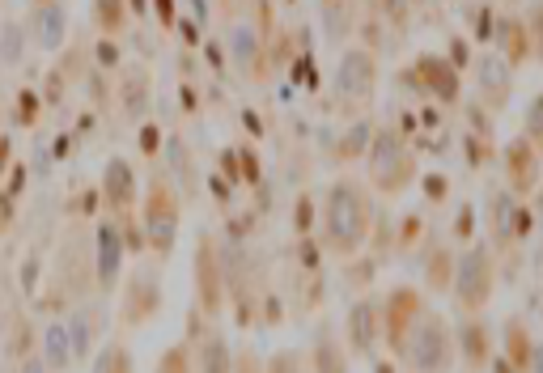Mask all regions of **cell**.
<instances>
[{
  "label": "cell",
  "mask_w": 543,
  "mask_h": 373,
  "mask_svg": "<svg viewBox=\"0 0 543 373\" xmlns=\"http://www.w3.org/2000/svg\"><path fill=\"white\" fill-rule=\"evenodd\" d=\"M319 242L335 259H352L357 250L374 234V200L357 179H335L319 200V217H314Z\"/></svg>",
  "instance_id": "1"
},
{
  "label": "cell",
  "mask_w": 543,
  "mask_h": 373,
  "mask_svg": "<svg viewBox=\"0 0 543 373\" xmlns=\"http://www.w3.org/2000/svg\"><path fill=\"white\" fill-rule=\"evenodd\" d=\"M365 174H370V187L378 195H404L412 182H417V153L404 140L399 127H374L370 132V145H365Z\"/></svg>",
  "instance_id": "2"
},
{
  "label": "cell",
  "mask_w": 543,
  "mask_h": 373,
  "mask_svg": "<svg viewBox=\"0 0 543 373\" xmlns=\"http://www.w3.org/2000/svg\"><path fill=\"white\" fill-rule=\"evenodd\" d=\"M497 293V255L488 242H472L454 255V276H450V297L459 314H484V305Z\"/></svg>",
  "instance_id": "3"
},
{
  "label": "cell",
  "mask_w": 543,
  "mask_h": 373,
  "mask_svg": "<svg viewBox=\"0 0 543 373\" xmlns=\"http://www.w3.org/2000/svg\"><path fill=\"white\" fill-rule=\"evenodd\" d=\"M404 360L412 373H454L459 348H454V322L442 310H425L404 344Z\"/></svg>",
  "instance_id": "4"
},
{
  "label": "cell",
  "mask_w": 543,
  "mask_h": 373,
  "mask_svg": "<svg viewBox=\"0 0 543 373\" xmlns=\"http://www.w3.org/2000/svg\"><path fill=\"white\" fill-rule=\"evenodd\" d=\"M179 221H183V195L174 179L154 174L145 187V208H140V229H145V247L157 259H170V250L179 242Z\"/></svg>",
  "instance_id": "5"
},
{
  "label": "cell",
  "mask_w": 543,
  "mask_h": 373,
  "mask_svg": "<svg viewBox=\"0 0 543 373\" xmlns=\"http://www.w3.org/2000/svg\"><path fill=\"white\" fill-rule=\"evenodd\" d=\"M47 289H56V293L39 302L42 310H64L69 302H81L85 293L94 289V259H89V247H85L81 229H69V234H64Z\"/></svg>",
  "instance_id": "6"
},
{
  "label": "cell",
  "mask_w": 543,
  "mask_h": 373,
  "mask_svg": "<svg viewBox=\"0 0 543 373\" xmlns=\"http://www.w3.org/2000/svg\"><path fill=\"white\" fill-rule=\"evenodd\" d=\"M399 85L429 94L437 107H459L463 102V72L450 56H429V51L417 56L407 69H399Z\"/></svg>",
  "instance_id": "7"
},
{
  "label": "cell",
  "mask_w": 543,
  "mask_h": 373,
  "mask_svg": "<svg viewBox=\"0 0 543 373\" xmlns=\"http://www.w3.org/2000/svg\"><path fill=\"white\" fill-rule=\"evenodd\" d=\"M332 94L340 102H349V107H365V102H374L378 94V56L370 47H357L349 42L340 60H335V72H332Z\"/></svg>",
  "instance_id": "8"
},
{
  "label": "cell",
  "mask_w": 543,
  "mask_h": 373,
  "mask_svg": "<svg viewBox=\"0 0 543 373\" xmlns=\"http://www.w3.org/2000/svg\"><path fill=\"white\" fill-rule=\"evenodd\" d=\"M429 310L425 293L412 289V284H395V289L382 297V348L390 357H404V344L412 327L420 322V314Z\"/></svg>",
  "instance_id": "9"
},
{
  "label": "cell",
  "mask_w": 543,
  "mask_h": 373,
  "mask_svg": "<svg viewBox=\"0 0 543 373\" xmlns=\"http://www.w3.org/2000/svg\"><path fill=\"white\" fill-rule=\"evenodd\" d=\"M195 305L204 318H221L225 310V263H221V242L212 234H200L195 242Z\"/></svg>",
  "instance_id": "10"
},
{
  "label": "cell",
  "mask_w": 543,
  "mask_h": 373,
  "mask_svg": "<svg viewBox=\"0 0 543 373\" xmlns=\"http://www.w3.org/2000/svg\"><path fill=\"white\" fill-rule=\"evenodd\" d=\"M484 217H488V247L492 255H505L514 247L522 234H530V208L518 200L514 191H492L484 204Z\"/></svg>",
  "instance_id": "11"
},
{
  "label": "cell",
  "mask_w": 543,
  "mask_h": 373,
  "mask_svg": "<svg viewBox=\"0 0 543 373\" xmlns=\"http://www.w3.org/2000/svg\"><path fill=\"white\" fill-rule=\"evenodd\" d=\"M344 348H349V357H370L382 348V297L374 293H365L357 302L349 305V314H344Z\"/></svg>",
  "instance_id": "12"
},
{
  "label": "cell",
  "mask_w": 543,
  "mask_h": 373,
  "mask_svg": "<svg viewBox=\"0 0 543 373\" xmlns=\"http://www.w3.org/2000/svg\"><path fill=\"white\" fill-rule=\"evenodd\" d=\"M514 72L497 51H484L475 60V102L484 107L488 115H501L514 98Z\"/></svg>",
  "instance_id": "13"
},
{
  "label": "cell",
  "mask_w": 543,
  "mask_h": 373,
  "mask_svg": "<svg viewBox=\"0 0 543 373\" xmlns=\"http://www.w3.org/2000/svg\"><path fill=\"white\" fill-rule=\"evenodd\" d=\"M124 234H119V221L107 217V221H98L94 229V289L98 293H111L119 284V272H124Z\"/></svg>",
  "instance_id": "14"
},
{
  "label": "cell",
  "mask_w": 543,
  "mask_h": 373,
  "mask_svg": "<svg viewBox=\"0 0 543 373\" xmlns=\"http://www.w3.org/2000/svg\"><path fill=\"white\" fill-rule=\"evenodd\" d=\"M229 64L238 69V77L247 81H267V39L255 30V22H238L229 26Z\"/></svg>",
  "instance_id": "15"
},
{
  "label": "cell",
  "mask_w": 543,
  "mask_h": 373,
  "mask_svg": "<svg viewBox=\"0 0 543 373\" xmlns=\"http://www.w3.org/2000/svg\"><path fill=\"white\" fill-rule=\"evenodd\" d=\"M157 310H162V284H157V276L132 272L124 284V297H119V318H124V327H145Z\"/></svg>",
  "instance_id": "16"
},
{
  "label": "cell",
  "mask_w": 543,
  "mask_h": 373,
  "mask_svg": "<svg viewBox=\"0 0 543 373\" xmlns=\"http://www.w3.org/2000/svg\"><path fill=\"white\" fill-rule=\"evenodd\" d=\"M454 348H459V360L472 373L488 369L497 360V344H492V327H488L480 314H463V322L454 327Z\"/></svg>",
  "instance_id": "17"
},
{
  "label": "cell",
  "mask_w": 543,
  "mask_h": 373,
  "mask_svg": "<svg viewBox=\"0 0 543 373\" xmlns=\"http://www.w3.org/2000/svg\"><path fill=\"white\" fill-rule=\"evenodd\" d=\"M501 166H505V191H514L518 200L522 195H530L535 187H539V174H543V157L535 149H530L527 140L518 136V140H510L501 149Z\"/></svg>",
  "instance_id": "18"
},
{
  "label": "cell",
  "mask_w": 543,
  "mask_h": 373,
  "mask_svg": "<svg viewBox=\"0 0 543 373\" xmlns=\"http://www.w3.org/2000/svg\"><path fill=\"white\" fill-rule=\"evenodd\" d=\"M98 200L107 204V212H111L115 221L136 208V170L127 166L124 157H111V162H107V170H102V187H98Z\"/></svg>",
  "instance_id": "19"
},
{
  "label": "cell",
  "mask_w": 543,
  "mask_h": 373,
  "mask_svg": "<svg viewBox=\"0 0 543 373\" xmlns=\"http://www.w3.org/2000/svg\"><path fill=\"white\" fill-rule=\"evenodd\" d=\"M115 102H119L124 119H132V124H140V119L149 115V102H154V77H149L145 64H124V69H119Z\"/></svg>",
  "instance_id": "20"
},
{
  "label": "cell",
  "mask_w": 543,
  "mask_h": 373,
  "mask_svg": "<svg viewBox=\"0 0 543 373\" xmlns=\"http://www.w3.org/2000/svg\"><path fill=\"white\" fill-rule=\"evenodd\" d=\"M30 34L42 51H60L69 39V14L60 0H34L30 5Z\"/></svg>",
  "instance_id": "21"
},
{
  "label": "cell",
  "mask_w": 543,
  "mask_h": 373,
  "mask_svg": "<svg viewBox=\"0 0 543 373\" xmlns=\"http://www.w3.org/2000/svg\"><path fill=\"white\" fill-rule=\"evenodd\" d=\"M319 26L327 42H349L361 26V5L357 0H319Z\"/></svg>",
  "instance_id": "22"
},
{
  "label": "cell",
  "mask_w": 543,
  "mask_h": 373,
  "mask_svg": "<svg viewBox=\"0 0 543 373\" xmlns=\"http://www.w3.org/2000/svg\"><path fill=\"white\" fill-rule=\"evenodd\" d=\"M306 373H349V348L335 331L323 327L306 352Z\"/></svg>",
  "instance_id": "23"
},
{
  "label": "cell",
  "mask_w": 543,
  "mask_h": 373,
  "mask_svg": "<svg viewBox=\"0 0 543 373\" xmlns=\"http://www.w3.org/2000/svg\"><path fill=\"white\" fill-rule=\"evenodd\" d=\"M195 373H234V352L225 344L221 331H204L192 340Z\"/></svg>",
  "instance_id": "24"
},
{
  "label": "cell",
  "mask_w": 543,
  "mask_h": 373,
  "mask_svg": "<svg viewBox=\"0 0 543 373\" xmlns=\"http://www.w3.org/2000/svg\"><path fill=\"white\" fill-rule=\"evenodd\" d=\"M505 357L497 360V373H527L530 365V348H535V335L527 331L522 318H505Z\"/></svg>",
  "instance_id": "25"
},
{
  "label": "cell",
  "mask_w": 543,
  "mask_h": 373,
  "mask_svg": "<svg viewBox=\"0 0 543 373\" xmlns=\"http://www.w3.org/2000/svg\"><path fill=\"white\" fill-rule=\"evenodd\" d=\"M492 34H497V56H501L510 69H518V64L530 60V42H527V30H522V17H497Z\"/></svg>",
  "instance_id": "26"
},
{
  "label": "cell",
  "mask_w": 543,
  "mask_h": 373,
  "mask_svg": "<svg viewBox=\"0 0 543 373\" xmlns=\"http://www.w3.org/2000/svg\"><path fill=\"white\" fill-rule=\"evenodd\" d=\"M64 327H69L72 360L94 357V335L102 331V310H98V305H81V310H77V314H72Z\"/></svg>",
  "instance_id": "27"
},
{
  "label": "cell",
  "mask_w": 543,
  "mask_h": 373,
  "mask_svg": "<svg viewBox=\"0 0 543 373\" xmlns=\"http://www.w3.org/2000/svg\"><path fill=\"white\" fill-rule=\"evenodd\" d=\"M42 365L51 373H69L77 360H72V344H69V327L64 322H47L42 327Z\"/></svg>",
  "instance_id": "28"
},
{
  "label": "cell",
  "mask_w": 543,
  "mask_h": 373,
  "mask_svg": "<svg viewBox=\"0 0 543 373\" xmlns=\"http://www.w3.org/2000/svg\"><path fill=\"white\" fill-rule=\"evenodd\" d=\"M450 276H454V250L437 242V247H429V255H425V289L450 293Z\"/></svg>",
  "instance_id": "29"
},
{
  "label": "cell",
  "mask_w": 543,
  "mask_h": 373,
  "mask_svg": "<svg viewBox=\"0 0 543 373\" xmlns=\"http://www.w3.org/2000/svg\"><path fill=\"white\" fill-rule=\"evenodd\" d=\"M166 157H170V170H174L170 179H179V187H183V191H187V195H195V187H200V179H195L192 149H187V145H183L179 136H170V140H166Z\"/></svg>",
  "instance_id": "30"
},
{
  "label": "cell",
  "mask_w": 543,
  "mask_h": 373,
  "mask_svg": "<svg viewBox=\"0 0 543 373\" xmlns=\"http://www.w3.org/2000/svg\"><path fill=\"white\" fill-rule=\"evenodd\" d=\"M370 132H374V124L370 119H357V124L344 132V136L335 140V162H357V157H365V145H370Z\"/></svg>",
  "instance_id": "31"
},
{
  "label": "cell",
  "mask_w": 543,
  "mask_h": 373,
  "mask_svg": "<svg viewBox=\"0 0 543 373\" xmlns=\"http://www.w3.org/2000/svg\"><path fill=\"white\" fill-rule=\"evenodd\" d=\"M94 26L115 39L127 30V0H94Z\"/></svg>",
  "instance_id": "32"
},
{
  "label": "cell",
  "mask_w": 543,
  "mask_h": 373,
  "mask_svg": "<svg viewBox=\"0 0 543 373\" xmlns=\"http://www.w3.org/2000/svg\"><path fill=\"white\" fill-rule=\"evenodd\" d=\"M417 5H420V0H374V9L387 17V26L399 30V34L412 26V17H417Z\"/></svg>",
  "instance_id": "33"
},
{
  "label": "cell",
  "mask_w": 543,
  "mask_h": 373,
  "mask_svg": "<svg viewBox=\"0 0 543 373\" xmlns=\"http://www.w3.org/2000/svg\"><path fill=\"white\" fill-rule=\"evenodd\" d=\"M94 373H136V365H132V352H127L124 344H107L94 357Z\"/></svg>",
  "instance_id": "34"
},
{
  "label": "cell",
  "mask_w": 543,
  "mask_h": 373,
  "mask_svg": "<svg viewBox=\"0 0 543 373\" xmlns=\"http://www.w3.org/2000/svg\"><path fill=\"white\" fill-rule=\"evenodd\" d=\"M22 47H26L22 26H17V22H5V26H0V64H5V69L22 64Z\"/></svg>",
  "instance_id": "35"
},
{
  "label": "cell",
  "mask_w": 543,
  "mask_h": 373,
  "mask_svg": "<svg viewBox=\"0 0 543 373\" xmlns=\"http://www.w3.org/2000/svg\"><path fill=\"white\" fill-rule=\"evenodd\" d=\"M522 140L543 157V94L530 98L527 115H522Z\"/></svg>",
  "instance_id": "36"
},
{
  "label": "cell",
  "mask_w": 543,
  "mask_h": 373,
  "mask_svg": "<svg viewBox=\"0 0 543 373\" xmlns=\"http://www.w3.org/2000/svg\"><path fill=\"white\" fill-rule=\"evenodd\" d=\"M157 373H195V360H192V344L183 340V344L166 348L162 360H157Z\"/></svg>",
  "instance_id": "37"
},
{
  "label": "cell",
  "mask_w": 543,
  "mask_h": 373,
  "mask_svg": "<svg viewBox=\"0 0 543 373\" xmlns=\"http://www.w3.org/2000/svg\"><path fill=\"white\" fill-rule=\"evenodd\" d=\"M522 30H527V42H530V56L543 60V0H535L522 17Z\"/></svg>",
  "instance_id": "38"
},
{
  "label": "cell",
  "mask_w": 543,
  "mask_h": 373,
  "mask_svg": "<svg viewBox=\"0 0 543 373\" xmlns=\"http://www.w3.org/2000/svg\"><path fill=\"white\" fill-rule=\"evenodd\" d=\"M9 357H14V360L34 357V327H30L26 318H17L14 335H9Z\"/></svg>",
  "instance_id": "39"
},
{
  "label": "cell",
  "mask_w": 543,
  "mask_h": 373,
  "mask_svg": "<svg viewBox=\"0 0 543 373\" xmlns=\"http://www.w3.org/2000/svg\"><path fill=\"white\" fill-rule=\"evenodd\" d=\"M17 124L22 127H34L39 124V94H34V89H17Z\"/></svg>",
  "instance_id": "40"
},
{
  "label": "cell",
  "mask_w": 543,
  "mask_h": 373,
  "mask_svg": "<svg viewBox=\"0 0 543 373\" xmlns=\"http://www.w3.org/2000/svg\"><path fill=\"white\" fill-rule=\"evenodd\" d=\"M39 280H42V259L39 255H26V263H22V293L34 297V293H39Z\"/></svg>",
  "instance_id": "41"
},
{
  "label": "cell",
  "mask_w": 543,
  "mask_h": 373,
  "mask_svg": "<svg viewBox=\"0 0 543 373\" xmlns=\"http://www.w3.org/2000/svg\"><path fill=\"white\" fill-rule=\"evenodd\" d=\"M264 373H306V365L297 352H276L272 360H264Z\"/></svg>",
  "instance_id": "42"
},
{
  "label": "cell",
  "mask_w": 543,
  "mask_h": 373,
  "mask_svg": "<svg viewBox=\"0 0 543 373\" xmlns=\"http://www.w3.org/2000/svg\"><path fill=\"white\" fill-rule=\"evenodd\" d=\"M64 81H69V77L60 72V64L47 72V89H42V94H47V102H51V107H60V102H64V89H69Z\"/></svg>",
  "instance_id": "43"
},
{
  "label": "cell",
  "mask_w": 543,
  "mask_h": 373,
  "mask_svg": "<svg viewBox=\"0 0 543 373\" xmlns=\"http://www.w3.org/2000/svg\"><path fill=\"white\" fill-rule=\"evenodd\" d=\"M234 373H264V360H259V352L242 348V352L234 357Z\"/></svg>",
  "instance_id": "44"
},
{
  "label": "cell",
  "mask_w": 543,
  "mask_h": 373,
  "mask_svg": "<svg viewBox=\"0 0 543 373\" xmlns=\"http://www.w3.org/2000/svg\"><path fill=\"white\" fill-rule=\"evenodd\" d=\"M157 149H162V132H157L154 124H145V127H140V153H145V157H154Z\"/></svg>",
  "instance_id": "45"
},
{
  "label": "cell",
  "mask_w": 543,
  "mask_h": 373,
  "mask_svg": "<svg viewBox=\"0 0 543 373\" xmlns=\"http://www.w3.org/2000/svg\"><path fill=\"white\" fill-rule=\"evenodd\" d=\"M94 56H98V64H102V69H115V64H119V47H115L111 39H102L94 47Z\"/></svg>",
  "instance_id": "46"
},
{
  "label": "cell",
  "mask_w": 543,
  "mask_h": 373,
  "mask_svg": "<svg viewBox=\"0 0 543 373\" xmlns=\"http://www.w3.org/2000/svg\"><path fill=\"white\" fill-rule=\"evenodd\" d=\"M297 234H306V229H314V208H310V200L306 195H302V200H297Z\"/></svg>",
  "instance_id": "47"
},
{
  "label": "cell",
  "mask_w": 543,
  "mask_h": 373,
  "mask_svg": "<svg viewBox=\"0 0 543 373\" xmlns=\"http://www.w3.org/2000/svg\"><path fill=\"white\" fill-rule=\"evenodd\" d=\"M22 191H26V166H14V170H9V187H5V195L17 200Z\"/></svg>",
  "instance_id": "48"
},
{
  "label": "cell",
  "mask_w": 543,
  "mask_h": 373,
  "mask_svg": "<svg viewBox=\"0 0 543 373\" xmlns=\"http://www.w3.org/2000/svg\"><path fill=\"white\" fill-rule=\"evenodd\" d=\"M89 94H94V102H107V98H111V89H107V77H102V72H89Z\"/></svg>",
  "instance_id": "49"
},
{
  "label": "cell",
  "mask_w": 543,
  "mask_h": 373,
  "mask_svg": "<svg viewBox=\"0 0 543 373\" xmlns=\"http://www.w3.org/2000/svg\"><path fill=\"white\" fill-rule=\"evenodd\" d=\"M157 5V22L162 26H174V0H154Z\"/></svg>",
  "instance_id": "50"
},
{
  "label": "cell",
  "mask_w": 543,
  "mask_h": 373,
  "mask_svg": "<svg viewBox=\"0 0 543 373\" xmlns=\"http://www.w3.org/2000/svg\"><path fill=\"white\" fill-rule=\"evenodd\" d=\"M17 373H51V369H47V365H42V357L34 352V357H26L22 365H17Z\"/></svg>",
  "instance_id": "51"
},
{
  "label": "cell",
  "mask_w": 543,
  "mask_h": 373,
  "mask_svg": "<svg viewBox=\"0 0 543 373\" xmlns=\"http://www.w3.org/2000/svg\"><path fill=\"white\" fill-rule=\"evenodd\" d=\"M527 373H543V344L535 340V348H530V365H527Z\"/></svg>",
  "instance_id": "52"
},
{
  "label": "cell",
  "mask_w": 543,
  "mask_h": 373,
  "mask_svg": "<svg viewBox=\"0 0 543 373\" xmlns=\"http://www.w3.org/2000/svg\"><path fill=\"white\" fill-rule=\"evenodd\" d=\"M429 195L433 200H446V179H429Z\"/></svg>",
  "instance_id": "53"
},
{
  "label": "cell",
  "mask_w": 543,
  "mask_h": 373,
  "mask_svg": "<svg viewBox=\"0 0 543 373\" xmlns=\"http://www.w3.org/2000/svg\"><path fill=\"white\" fill-rule=\"evenodd\" d=\"M69 149H72V140L60 136V140H56V153H51V157H69Z\"/></svg>",
  "instance_id": "54"
},
{
  "label": "cell",
  "mask_w": 543,
  "mask_h": 373,
  "mask_svg": "<svg viewBox=\"0 0 543 373\" xmlns=\"http://www.w3.org/2000/svg\"><path fill=\"white\" fill-rule=\"evenodd\" d=\"M9 166V136H0V170Z\"/></svg>",
  "instance_id": "55"
},
{
  "label": "cell",
  "mask_w": 543,
  "mask_h": 373,
  "mask_svg": "<svg viewBox=\"0 0 543 373\" xmlns=\"http://www.w3.org/2000/svg\"><path fill=\"white\" fill-rule=\"evenodd\" d=\"M539 229H543V200H539Z\"/></svg>",
  "instance_id": "56"
},
{
  "label": "cell",
  "mask_w": 543,
  "mask_h": 373,
  "mask_svg": "<svg viewBox=\"0 0 543 373\" xmlns=\"http://www.w3.org/2000/svg\"><path fill=\"white\" fill-rule=\"evenodd\" d=\"M378 373H390V369H387V365H378Z\"/></svg>",
  "instance_id": "57"
},
{
  "label": "cell",
  "mask_w": 543,
  "mask_h": 373,
  "mask_svg": "<svg viewBox=\"0 0 543 373\" xmlns=\"http://www.w3.org/2000/svg\"><path fill=\"white\" fill-rule=\"evenodd\" d=\"M238 5H251V0H238Z\"/></svg>",
  "instance_id": "58"
}]
</instances>
